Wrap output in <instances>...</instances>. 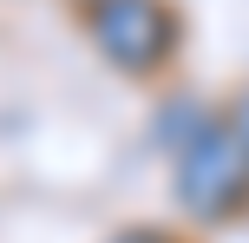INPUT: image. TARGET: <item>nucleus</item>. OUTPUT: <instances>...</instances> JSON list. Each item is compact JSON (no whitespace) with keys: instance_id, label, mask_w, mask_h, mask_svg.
<instances>
[{"instance_id":"obj_1","label":"nucleus","mask_w":249,"mask_h":243,"mask_svg":"<svg viewBox=\"0 0 249 243\" xmlns=\"http://www.w3.org/2000/svg\"><path fill=\"white\" fill-rule=\"evenodd\" d=\"M177 197L197 217H236L249 204V131L243 125H197L177 151Z\"/></svg>"},{"instance_id":"obj_2","label":"nucleus","mask_w":249,"mask_h":243,"mask_svg":"<svg viewBox=\"0 0 249 243\" xmlns=\"http://www.w3.org/2000/svg\"><path fill=\"white\" fill-rule=\"evenodd\" d=\"M92 39L118 73H151L177 46V13L164 0H92Z\"/></svg>"},{"instance_id":"obj_3","label":"nucleus","mask_w":249,"mask_h":243,"mask_svg":"<svg viewBox=\"0 0 249 243\" xmlns=\"http://www.w3.org/2000/svg\"><path fill=\"white\" fill-rule=\"evenodd\" d=\"M118 243H164V237H151V230H144V237H118Z\"/></svg>"}]
</instances>
